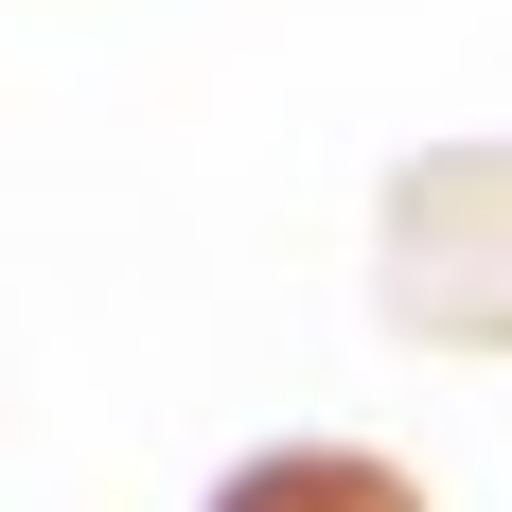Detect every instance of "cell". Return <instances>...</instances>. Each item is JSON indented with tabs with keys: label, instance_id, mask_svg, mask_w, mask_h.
<instances>
[{
	"label": "cell",
	"instance_id": "obj_1",
	"mask_svg": "<svg viewBox=\"0 0 512 512\" xmlns=\"http://www.w3.org/2000/svg\"><path fill=\"white\" fill-rule=\"evenodd\" d=\"M371 318L424 354H512V142H424L371 212Z\"/></svg>",
	"mask_w": 512,
	"mask_h": 512
},
{
	"label": "cell",
	"instance_id": "obj_2",
	"mask_svg": "<svg viewBox=\"0 0 512 512\" xmlns=\"http://www.w3.org/2000/svg\"><path fill=\"white\" fill-rule=\"evenodd\" d=\"M212 512H424V477L371 460V442H265V460L212 477Z\"/></svg>",
	"mask_w": 512,
	"mask_h": 512
}]
</instances>
